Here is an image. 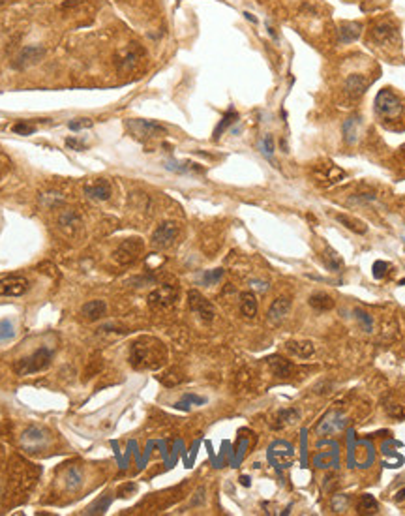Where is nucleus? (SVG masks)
I'll use <instances>...</instances> for the list:
<instances>
[{
	"label": "nucleus",
	"instance_id": "f257e3e1",
	"mask_svg": "<svg viewBox=\"0 0 405 516\" xmlns=\"http://www.w3.org/2000/svg\"><path fill=\"white\" fill-rule=\"evenodd\" d=\"M167 360V349L156 338L143 336L135 340L130 349V364L135 370H158Z\"/></svg>",
	"mask_w": 405,
	"mask_h": 516
},
{
	"label": "nucleus",
	"instance_id": "f03ea898",
	"mask_svg": "<svg viewBox=\"0 0 405 516\" xmlns=\"http://www.w3.org/2000/svg\"><path fill=\"white\" fill-rule=\"evenodd\" d=\"M53 355H55L53 353V349L40 348V349H36L30 357L19 359L13 368L17 372V376H30V374H36V372L47 370V368L51 366Z\"/></svg>",
	"mask_w": 405,
	"mask_h": 516
},
{
	"label": "nucleus",
	"instance_id": "7ed1b4c3",
	"mask_svg": "<svg viewBox=\"0 0 405 516\" xmlns=\"http://www.w3.org/2000/svg\"><path fill=\"white\" fill-rule=\"evenodd\" d=\"M401 100L396 96V94L390 90V88H383L379 90L375 98V113L385 120H392V118H398L401 115Z\"/></svg>",
	"mask_w": 405,
	"mask_h": 516
},
{
	"label": "nucleus",
	"instance_id": "20e7f679",
	"mask_svg": "<svg viewBox=\"0 0 405 516\" xmlns=\"http://www.w3.org/2000/svg\"><path fill=\"white\" fill-rule=\"evenodd\" d=\"M180 235V226L176 222H163L156 227V231L152 233L150 242L156 250H167L171 248Z\"/></svg>",
	"mask_w": 405,
	"mask_h": 516
},
{
	"label": "nucleus",
	"instance_id": "39448f33",
	"mask_svg": "<svg viewBox=\"0 0 405 516\" xmlns=\"http://www.w3.org/2000/svg\"><path fill=\"white\" fill-rule=\"evenodd\" d=\"M143 248H145V244H143L141 238H126L116 248L115 261L120 263V265H132V263H135L141 257Z\"/></svg>",
	"mask_w": 405,
	"mask_h": 516
},
{
	"label": "nucleus",
	"instance_id": "423d86ee",
	"mask_svg": "<svg viewBox=\"0 0 405 516\" xmlns=\"http://www.w3.org/2000/svg\"><path fill=\"white\" fill-rule=\"evenodd\" d=\"M188 304H190L191 312L195 313L202 323H210V321L214 319L216 310H214V306H212V302L207 301L197 289H191L190 293H188Z\"/></svg>",
	"mask_w": 405,
	"mask_h": 516
},
{
	"label": "nucleus",
	"instance_id": "0eeeda50",
	"mask_svg": "<svg viewBox=\"0 0 405 516\" xmlns=\"http://www.w3.org/2000/svg\"><path fill=\"white\" fill-rule=\"evenodd\" d=\"M30 289V282L24 276H6L0 280V297H23Z\"/></svg>",
	"mask_w": 405,
	"mask_h": 516
},
{
	"label": "nucleus",
	"instance_id": "6e6552de",
	"mask_svg": "<svg viewBox=\"0 0 405 516\" xmlns=\"http://www.w3.org/2000/svg\"><path fill=\"white\" fill-rule=\"evenodd\" d=\"M179 299V289L174 285H162L148 295V304L154 308H169L173 306Z\"/></svg>",
	"mask_w": 405,
	"mask_h": 516
},
{
	"label": "nucleus",
	"instance_id": "1a4fd4ad",
	"mask_svg": "<svg viewBox=\"0 0 405 516\" xmlns=\"http://www.w3.org/2000/svg\"><path fill=\"white\" fill-rule=\"evenodd\" d=\"M130 128L141 137H160V135L167 134V128L154 120H132Z\"/></svg>",
	"mask_w": 405,
	"mask_h": 516
},
{
	"label": "nucleus",
	"instance_id": "9d476101",
	"mask_svg": "<svg viewBox=\"0 0 405 516\" xmlns=\"http://www.w3.org/2000/svg\"><path fill=\"white\" fill-rule=\"evenodd\" d=\"M343 426H345V419L342 417V413L332 411V413H328V415H324L323 421H321V423H319V426L315 428V434L330 435V434H336V432H340Z\"/></svg>",
	"mask_w": 405,
	"mask_h": 516
},
{
	"label": "nucleus",
	"instance_id": "9b49d317",
	"mask_svg": "<svg viewBox=\"0 0 405 516\" xmlns=\"http://www.w3.org/2000/svg\"><path fill=\"white\" fill-rule=\"evenodd\" d=\"M43 55H45V49H43L41 45H29V47H24V49H21V53L17 55V58H15V62H13V68H17V70H21V68H27V66H30V64L38 62V60H40Z\"/></svg>",
	"mask_w": 405,
	"mask_h": 516
},
{
	"label": "nucleus",
	"instance_id": "f8f14e48",
	"mask_svg": "<svg viewBox=\"0 0 405 516\" xmlns=\"http://www.w3.org/2000/svg\"><path fill=\"white\" fill-rule=\"evenodd\" d=\"M85 193L94 201H107L111 198V193H113V188H111L109 180L98 179L85 186Z\"/></svg>",
	"mask_w": 405,
	"mask_h": 516
},
{
	"label": "nucleus",
	"instance_id": "ddd939ff",
	"mask_svg": "<svg viewBox=\"0 0 405 516\" xmlns=\"http://www.w3.org/2000/svg\"><path fill=\"white\" fill-rule=\"evenodd\" d=\"M23 445L29 449L30 453H36L38 449L47 445V434L41 428L30 426V428L23 434Z\"/></svg>",
	"mask_w": 405,
	"mask_h": 516
},
{
	"label": "nucleus",
	"instance_id": "4468645a",
	"mask_svg": "<svg viewBox=\"0 0 405 516\" xmlns=\"http://www.w3.org/2000/svg\"><path fill=\"white\" fill-rule=\"evenodd\" d=\"M289 310H291V299L289 297H278V299L272 302V306L268 308L266 317H268L270 323H280L282 319L287 317Z\"/></svg>",
	"mask_w": 405,
	"mask_h": 516
},
{
	"label": "nucleus",
	"instance_id": "2eb2a0df",
	"mask_svg": "<svg viewBox=\"0 0 405 516\" xmlns=\"http://www.w3.org/2000/svg\"><path fill=\"white\" fill-rule=\"evenodd\" d=\"M368 87H370V81H368L364 76H360V73L349 76L347 81H345V92H347V96H351V98L362 96V94L368 90Z\"/></svg>",
	"mask_w": 405,
	"mask_h": 516
},
{
	"label": "nucleus",
	"instance_id": "dca6fc26",
	"mask_svg": "<svg viewBox=\"0 0 405 516\" xmlns=\"http://www.w3.org/2000/svg\"><path fill=\"white\" fill-rule=\"evenodd\" d=\"M107 312V304L105 301H99V299H94V301H88L87 304L81 306V315L87 321H98L102 319Z\"/></svg>",
	"mask_w": 405,
	"mask_h": 516
},
{
	"label": "nucleus",
	"instance_id": "f3484780",
	"mask_svg": "<svg viewBox=\"0 0 405 516\" xmlns=\"http://www.w3.org/2000/svg\"><path fill=\"white\" fill-rule=\"evenodd\" d=\"M285 349L291 355H295L298 359H310L315 353V346L310 340H293V342L285 343Z\"/></svg>",
	"mask_w": 405,
	"mask_h": 516
},
{
	"label": "nucleus",
	"instance_id": "a211bd4d",
	"mask_svg": "<svg viewBox=\"0 0 405 516\" xmlns=\"http://www.w3.org/2000/svg\"><path fill=\"white\" fill-rule=\"evenodd\" d=\"M321 259H323L324 267L328 268L330 273H342V271H343V259H342V255L338 254L336 250L330 248V246H324L323 255H321Z\"/></svg>",
	"mask_w": 405,
	"mask_h": 516
},
{
	"label": "nucleus",
	"instance_id": "6ab92c4d",
	"mask_svg": "<svg viewBox=\"0 0 405 516\" xmlns=\"http://www.w3.org/2000/svg\"><path fill=\"white\" fill-rule=\"evenodd\" d=\"M362 27L359 23H343L338 29V41L340 43H351V41L359 40Z\"/></svg>",
	"mask_w": 405,
	"mask_h": 516
},
{
	"label": "nucleus",
	"instance_id": "aec40b11",
	"mask_svg": "<svg viewBox=\"0 0 405 516\" xmlns=\"http://www.w3.org/2000/svg\"><path fill=\"white\" fill-rule=\"evenodd\" d=\"M334 299L328 295V293H324V291H317V293H313L310 297V306L313 310H317V312H328L334 308Z\"/></svg>",
	"mask_w": 405,
	"mask_h": 516
},
{
	"label": "nucleus",
	"instance_id": "412c9836",
	"mask_svg": "<svg viewBox=\"0 0 405 516\" xmlns=\"http://www.w3.org/2000/svg\"><path fill=\"white\" fill-rule=\"evenodd\" d=\"M240 312H242L244 317L248 319L255 317V313H257V299H255L254 293L246 291V293L240 295Z\"/></svg>",
	"mask_w": 405,
	"mask_h": 516
},
{
	"label": "nucleus",
	"instance_id": "4be33fe9",
	"mask_svg": "<svg viewBox=\"0 0 405 516\" xmlns=\"http://www.w3.org/2000/svg\"><path fill=\"white\" fill-rule=\"evenodd\" d=\"M371 36H373V40H375L377 43H387V41H390L394 36H396V30H394L392 24L379 23V24H375V27H373V32H371Z\"/></svg>",
	"mask_w": 405,
	"mask_h": 516
},
{
	"label": "nucleus",
	"instance_id": "5701e85b",
	"mask_svg": "<svg viewBox=\"0 0 405 516\" xmlns=\"http://www.w3.org/2000/svg\"><path fill=\"white\" fill-rule=\"evenodd\" d=\"M268 364H270V368H272V374L276 377H287L291 374V370H293V364H291L289 360H285V359H282V357H270L268 359Z\"/></svg>",
	"mask_w": 405,
	"mask_h": 516
},
{
	"label": "nucleus",
	"instance_id": "b1692460",
	"mask_svg": "<svg viewBox=\"0 0 405 516\" xmlns=\"http://www.w3.org/2000/svg\"><path fill=\"white\" fill-rule=\"evenodd\" d=\"M336 220L340 222V224H343V226L347 227L349 231L357 233V235H364V233L368 231V226H366L364 222L357 220V218H353V216H347V214H338V216H336Z\"/></svg>",
	"mask_w": 405,
	"mask_h": 516
},
{
	"label": "nucleus",
	"instance_id": "393cba45",
	"mask_svg": "<svg viewBox=\"0 0 405 516\" xmlns=\"http://www.w3.org/2000/svg\"><path fill=\"white\" fill-rule=\"evenodd\" d=\"M357 509H359L360 514H375L377 510H379V503H377V499L373 496L364 494V496H360Z\"/></svg>",
	"mask_w": 405,
	"mask_h": 516
},
{
	"label": "nucleus",
	"instance_id": "a878e982",
	"mask_svg": "<svg viewBox=\"0 0 405 516\" xmlns=\"http://www.w3.org/2000/svg\"><path fill=\"white\" fill-rule=\"evenodd\" d=\"M237 120H238V113H237V111H235V109L227 111L225 115H223V118L220 120V124H218V126H216V130H214V141L220 139L221 134H223L227 128L231 126V124H235Z\"/></svg>",
	"mask_w": 405,
	"mask_h": 516
},
{
	"label": "nucleus",
	"instance_id": "bb28decb",
	"mask_svg": "<svg viewBox=\"0 0 405 516\" xmlns=\"http://www.w3.org/2000/svg\"><path fill=\"white\" fill-rule=\"evenodd\" d=\"M298 417H300L298 409H293V407H289V409H284V411L278 415V423L274 424V428H284V426H287V424L296 423V421H298Z\"/></svg>",
	"mask_w": 405,
	"mask_h": 516
},
{
	"label": "nucleus",
	"instance_id": "cd10ccee",
	"mask_svg": "<svg viewBox=\"0 0 405 516\" xmlns=\"http://www.w3.org/2000/svg\"><path fill=\"white\" fill-rule=\"evenodd\" d=\"M343 134H345V141L349 145H353L357 141V134H359V118L357 116L347 118V122L343 124Z\"/></svg>",
	"mask_w": 405,
	"mask_h": 516
},
{
	"label": "nucleus",
	"instance_id": "c85d7f7f",
	"mask_svg": "<svg viewBox=\"0 0 405 516\" xmlns=\"http://www.w3.org/2000/svg\"><path fill=\"white\" fill-rule=\"evenodd\" d=\"M12 132L17 135H32L36 132V124L30 120H19L12 126Z\"/></svg>",
	"mask_w": 405,
	"mask_h": 516
},
{
	"label": "nucleus",
	"instance_id": "c756f323",
	"mask_svg": "<svg viewBox=\"0 0 405 516\" xmlns=\"http://www.w3.org/2000/svg\"><path fill=\"white\" fill-rule=\"evenodd\" d=\"M15 336V327L10 319H0V342H6Z\"/></svg>",
	"mask_w": 405,
	"mask_h": 516
},
{
	"label": "nucleus",
	"instance_id": "7c9ffc66",
	"mask_svg": "<svg viewBox=\"0 0 405 516\" xmlns=\"http://www.w3.org/2000/svg\"><path fill=\"white\" fill-rule=\"evenodd\" d=\"M81 481H83L81 471L77 470V468H71V470L68 471V475H66V484H68V488L75 490V488L81 484Z\"/></svg>",
	"mask_w": 405,
	"mask_h": 516
},
{
	"label": "nucleus",
	"instance_id": "2f4dec72",
	"mask_svg": "<svg viewBox=\"0 0 405 516\" xmlns=\"http://www.w3.org/2000/svg\"><path fill=\"white\" fill-rule=\"evenodd\" d=\"M94 122L90 118H75V120H70L68 122V128H70L71 132H79V130H87V128L92 126Z\"/></svg>",
	"mask_w": 405,
	"mask_h": 516
},
{
	"label": "nucleus",
	"instance_id": "473e14b6",
	"mask_svg": "<svg viewBox=\"0 0 405 516\" xmlns=\"http://www.w3.org/2000/svg\"><path fill=\"white\" fill-rule=\"evenodd\" d=\"M388 268H390V265H388V263L377 261L375 265H373V276H375L377 280L385 278V276H387V273H388Z\"/></svg>",
	"mask_w": 405,
	"mask_h": 516
},
{
	"label": "nucleus",
	"instance_id": "72a5a7b5",
	"mask_svg": "<svg viewBox=\"0 0 405 516\" xmlns=\"http://www.w3.org/2000/svg\"><path fill=\"white\" fill-rule=\"evenodd\" d=\"M357 317H359L360 325H364L362 329H364L366 332H370L371 331V325H373V321H371L370 313L362 312V310H357Z\"/></svg>",
	"mask_w": 405,
	"mask_h": 516
},
{
	"label": "nucleus",
	"instance_id": "f704fd0d",
	"mask_svg": "<svg viewBox=\"0 0 405 516\" xmlns=\"http://www.w3.org/2000/svg\"><path fill=\"white\" fill-rule=\"evenodd\" d=\"M261 149H263V152H265L266 156H272V152H274L272 135H266L265 139H263V143H261Z\"/></svg>",
	"mask_w": 405,
	"mask_h": 516
},
{
	"label": "nucleus",
	"instance_id": "c9c22d12",
	"mask_svg": "<svg viewBox=\"0 0 405 516\" xmlns=\"http://www.w3.org/2000/svg\"><path fill=\"white\" fill-rule=\"evenodd\" d=\"M221 276H223V268H216V271H212V273L205 274V282H207V284H216Z\"/></svg>",
	"mask_w": 405,
	"mask_h": 516
},
{
	"label": "nucleus",
	"instance_id": "e433bc0d",
	"mask_svg": "<svg viewBox=\"0 0 405 516\" xmlns=\"http://www.w3.org/2000/svg\"><path fill=\"white\" fill-rule=\"evenodd\" d=\"M109 503H111V498H105L104 503H102V499H99V501H96V505H92V507L88 509V514H94V512H96V509H99L98 512H104V510L109 507Z\"/></svg>",
	"mask_w": 405,
	"mask_h": 516
},
{
	"label": "nucleus",
	"instance_id": "4c0bfd02",
	"mask_svg": "<svg viewBox=\"0 0 405 516\" xmlns=\"http://www.w3.org/2000/svg\"><path fill=\"white\" fill-rule=\"evenodd\" d=\"M66 146L71 149V151H77V152L85 151V145H83L81 141H77L75 137H68V139H66Z\"/></svg>",
	"mask_w": 405,
	"mask_h": 516
},
{
	"label": "nucleus",
	"instance_id": "58836bf2",
	"mask_svg": "<svg viewBox=\"0 0 405 516\" xmlns=\"http://www.w3.org/2000/svg\"><path fill=\"white\" fill-rule=\"evenodd\" d=\"M388 413L396 419H405V407L401 406H388Z\"/></svg>",
	"mask_w": 405,
	"mask_h": 516
},
{
	"label": "nucleus",
	"instance_id": "ea45409f",
	"mask_svg": "<svg viewBox=\"0 0 405 516\" xmlns=\"http://www.w3.org/2000/svg\"><path fill=\"white\" fill-rule=\"evenodd\" d=\"M184 400H188V402H193V404H199V406H201V404H205V402H207V400H205V398H201V396H195V395H186V396H184Z\"/></svg>",
	"mask_w": 405,
	"mask_h": 516
},
{
	"label": "nucleus",
	"instance_id": "a19ab883",
	"mask_svg": "<svg viewBox=\"0 0 405 516\" xmlns=\"http://www.w3.org/2000/svg\"><path fill=\"white\" fill-rule=\"evenodd\" d=\"M396 501H405V488H403V490H399V492L396 494Z\"/></svg>",
	"mask_w": 405,
	"mask_h": 516
},
{
	"label": "nucleus",
	"instance_id": "79ce46f5",
	"mask_svg": "<svg viewBox=\"0 0 405 516\" xmlns=\"http://www.w3.org/2000/svg\"><path fill=\"white\" fill-rule=\"evenodd\" d=\"M244 15H246V19H248V21H251V23H257V19H255L254 15H251V13L246 12V13H244Z\"/></svg>",
	"mask_w": 405,
	"mask_h": 516
},
{
	"label": "nucleus",
	"instance_id": "37998d69",
	"mask_svg": "<svg viewBox=\"0 0 405 516\" xmlns=\"http://www.w3.org/2000/svg\"><path fill=\"white\" fill-rule=\"evenodd\" d=\"M399 284H401V285H405V280H401V282H399Z\"/></svg>",
	"mask_w": 405,
	"mask_h": 516
}]
</instances>
